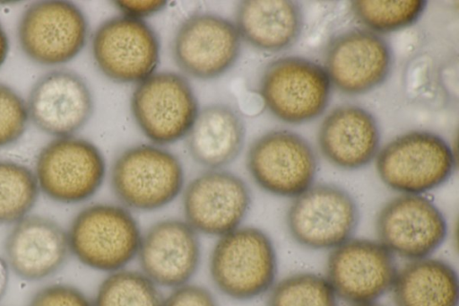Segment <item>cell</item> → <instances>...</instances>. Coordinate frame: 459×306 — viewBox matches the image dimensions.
Listing matches in <instances>:
<instances>
[{
    "mask_svg": "<svg viewBox=\"0 0 459 306\" xmlns=\"http://www.w3.org/2000/svg\"><path fill=\"white\" fill-rule=\"evenodd\" d=\"M352 306H382L377 304V302H369V303H362V304H354Z\"/></svg>",
    "mask_w": 459,
    "mask_h": 306,
    "instance_id": "836d02e7",
    "label": "cell"
},
{
    "mask_svg": "<svg viewBox=\"0 0 459 306\" xmlns=\"http://www.w3.org/2000/svg\"><path fill=\"white\" fill-rule=\"evenodd\" d=\"M4 249L10 271L25 281L53 275L70 255L66 230L48 217L30 214L13 224Z\"/></svg>",
    "mask_w": 459,
    "mask_h": 306,
    "instance_id": "d6986e66",
    "label": "cell"
},
{
    "mask_svg": "<svg viewBox=\"0 0 459 306\" xmlns=\"http://www.w3.org/2000/svg\"><path fill=\"white\" fill-rule=\"evenodd\" d=\"M28 306H93V302L74 285L52 284L37 291Z\"/></svg>",
    "mask_w": 459,
    "mask_h": 306,
    "instance_id": "f1b7e54d",
    "label": "cell"
},
{
    "mask_svg": "<svg viewBox=\"0 0 459 306\" xmlns=\"http://www.w3.org/2000/svg\"><path fill=\"white\" fill-rule=\"evenodd\" d=\"M29 118L41 131L70 136L90 119L93 99L86 82L76 73L58 69L40 77L26 103Z\"/></svg>",
    "mask_w": 459,
    "mask_h": 306,
    "instance_id": "ac0fdd59",
    "label": "cell"
},
{
    "mask_svg": "<svg viewBox=\"0 0 459 306\" xmlns=\"http://www.w3.org/2000/svg\"><path fill=\"white\" fill-rule=\"evenodd\" d=\"M117 7L122 15L143 20V18L160 12L165 6L166 1H116Z\"/></svg>",
    "mask_w": 459,
    "mask_h": 306,
    "instance_id": "4dcf8cb0",
    "label": "cell"
},
{
    "mask_svg": "<svg viewBox=\"0 0 459 306\" xmlns=\"http://www.w3.org/2000/svg\"><path fill=\"white\" fill-rule=\"evenodd\" d=\"M162 306H220L216 297L206 287L187 283L171 289L163 298Z\"/></svg>",
    "mask_w": 459,
    "mask_h": 306,
    "instance_id": "f546056e",
    "label": "cell"
},
{
    "mask_svg": "<svg viewBox=\"0 0 459 306\" xmlns=\"http://www.w3.org/2000/svg\"><path fill=\"white\" fill-rule=\"evenodd\" d=\"M266 306H339L325 276L299 272L276 281L267 293Z\"/></svg>",
    "mask_w": 459,
    "mask_h": 306,
    "instance_id": "484cf974",
    "label": "cell"
},
{
    "mask_svg": "<svg viewBox=\"0 0 459 306\" xmlns=\"http://www.w3.org/2000/svg\"><path fill=\"white\" fill-rule=\"evenodd\" d=\"M375 227L377 240L408 261L432 256L448 233L443 212L423 195L402 194L389 200L377 213Z\"/></svg>",
    "mask_w": 459,
    "mask_h": 306,
    "instance_id": "4fadbf2b",
    "label": "cell"
},
{
    "mask_svg": "<svg viewBox=\"0 0 459 306\" xmlns=\"http://www.w3.org/2000/svg\"><path fill=\"white\" fill-rule=\"evenodd\" d=\"M318 146L333 166L354 170L368 165L380 150V131L374 116L356 105L333 109L318 131Z\"/></svg>",
    "mask_w": 459,
    "mask_h": 306,
    "instance_id": "ffe728a7",
    "label": "cell"
},
{
    "mask_svg": "<svg viewBox=\"0 0 459 306\" xmlns=\"http://www.w3.org/2000/svg\"><path fill=\"white\" fill-rule=\"evenodd\" d=\"M88 23L82 10L69 1H40L30 4L18 24L23 53L43 66L73 60L87 40Z\"/></svg>",
    "mask_w": 459,
    "mask_h": 306,
    "instance_id": "8fae6325",
    "label": "cell"
},
{
    "mask_svg": "<svg viewBox=\"0 0 459 306\" xmlns=\"http://www.w3.org/2000/svg\"><path fill=\"white\" fill-rule=\"evenodd\" d=\"M235 25L241 39L254 48L278 52L299 39L303 15L299 4L294 1L247 0L238 4Z\"/></svg>",
    "mask_w": 459,
    "mask_h": 306,
    "instance_id": "7402d4cb",
    "label": "cell"
},
{
    "mask_svg": "<svg viewBox=\"0 0 459 306\" xmlns=\"http://www.w3.org/2000/svg\"><path fill=\"white\" fill-rule=\"evenodd\" d=\"M143 229L135 214L118 204L80 210L66 230L70 254L82 266L107 274L136 260Z\"/></svg>",
    "mask_w": 459,
    "mask_h": 306,
    "instance_id": "7a4b0ae2",
    "label": "cell"
},
{
    "mask_svg": "<svg viewBox=\"0 0 459 306\" xmlns=\"http://www.w3.org/2000/svg\"><path fill=\"white\" fill-rule=\"evenodd\" d=\"M91 50L100 72L119 83H139L154 73L160 41L143 20L125 15L106 20L95 31Z\"/></svg>",
    "mask_w": 459,
    "mask_h": 306,
    "instance_id": "5bb4252c",
    "label": "cell"
},
{
    "mask_svg": "<svg viewBox=\"0 0 459 306\" xmlns=\"http://www.w3.org/2000/svg\"><path fill=\"white\" fill-rule=\"evenodd\" d=\"M9 52L8 36L0 23V67L4 63Z\"/></svg>",
    "mask_w": 459,
    "mask_h": 306,
    "instance_id": "d6a6232c",
    "label": "cell"
},
{
    "mask_svg": "<svg viewBox=\"0 0 459 306\" xmlns=\"http://www.w3.org/2000/svg\"><path fill=\"white\" fill-rule=\"evenodd\" d=\"M110 184L119 204L133 213L155 212L182 194L184 167L163 146L137 144L124 150L115 159Z\"/></svg>",
    "mask_w": 459,
    "mask_h": 306,
    "instance_id": "3957f363",
    "label": "cell"
},
{
    "mask_svg": "<svg viewBox=\"0 0 459 306\" xmlns=\"http://www.w3.org/2000/svg\"><path fill=\"white\" fill-rule=\"evenodd\" d=\"M134 118L152 144L165 146L186 137L199 112L188 81L174 72L153 73L134 89Z\"/></svg>",
    "mask_w": 459,
    "mask_h": 306,
    "instance_id": "ba28073f",
    "label": "cell"
},
{
    "mask_svg": "<svg viewBox=\"0 0 459 306\" xmlns=\"http://www.w3.org/2000/svg\"><path fill=\"white\" fill-rule=\"evenodd\" d=\"M251 205L247 184L225 169L206 170L182 191V218L201 237L214 240L245 224Z\"/></svg>",
    "mask_w": 459,
    "mask_h": 306,
    "instance_id": "30bf717a",
    "label": "cell"
},
{
    "mask_svg": "<svg viewBox=\"0 0 459 306\" xmlns=\"http://www.w3.org/2000/svg\"><path fill=\"white\" fill-rule=\"evenodd\" d=\"M351 4L356 19L376 33H387L411 26L427 6V2L421 0H359Z\"/></svg>",
    "mask_w": 459,
    "mask_h": 306,
    "instance_id": "4316f807",
    "label": "cell"
},
{
    "mask_svg": "<svg viewBox=\"0 0 459 306\" xmlns=\"http://www.w3.org/2000/svg\"><path fill=\"white\" fill-rule=\"evenodd\" d=\"M246 128L240 114L226 104L208 105L199 109L186 135L192 159L206 170L225 169L240 154Z\"/></svg>",
    "mask_w": 459,
    "mask_h": 306,
    "instance_id": "44dd1931",
    "label": "cell"
},
{
    "mask_svg": "<svg viewBox=\"0 0 459 306\" xmlns=\"http://www.w3.org/2000/svg\"><path fill=\"white\" fill-rule=\"evenodd\" d=\"M241 37L230 20L211 13L190 15L179 26L172 43L178 66L196 79L216 78L238 60Z\"/></svg>",
    "mask_w": 459,
    "mask_h": 306,
    "instance_id": "2e32d148",
    "label": "cell"
},
{
    "mask_svg": "<svg viewBox=\"0 0 459 306\" xmlns=\"http://www.w3.org/2000/svg\"><path fill=\"white\" fill-rule=\"evenodd\" d=\"M332 83L325 67L301 57H283L264 69L259 94L267 109L280 120L302 124L326 109Z\"/></svg>",
    "mask_w": 459,
    "mask_h": 306,
    "instance_id": "52a82bcc",
    "label": "cell"
},
{
    "mask_svg": "<svg viewBox=\"0 0 459 306\" xmlns=\"http://www.w3.org/2000/svg\"><path fill=\"white\" fill-rule=\"evenodd\" d=\"M455 156L448 143L429 131L401 135L379 150L377 174L394 191L423 195L445 184L455 169Z\"/></svg>",
    "mask_w": 459,
    "mask_h": 306,
    "instance_id": "277c9868",
    "label": "cell"
},
{
    "mask_svg": "<svg viewBox=\"0 0 459 306\" xmlns=\"http://www.w3.org/2000/svg\"><path fill=\"white\" fill-rule=\"evenodd\" d=\"M39 192L32 170L17 162L0 160V225H13L29 215Z\"/></svg>",
    "mask_w": 459,
    "mask_h": 306,
    "instance_id": "d4e9b609",
    "label": "cell"
},
{
    "mask_svg": "<svg viewBox=\"0 0 459 306\" xmlns=\"http://www.w3.org/2000/svg\"><path fill=\"white\" fill-rule=\"evenodd\" d=\"M208 271L212 284L225 297L238 302L255 300L276 282L274 242L263 229L245 223L215 239Z\"/></svg>",
    "mask_w": 459,
    "mask_h": 306,
    "instance_id": "6da1fadb",
    "label": "cell"
},
{
    "mask_svg": "<svg viewBox=\"0 0 459 306\" xmlns=\"http://www.w3.org/2000/svg\"><path fill=\"white\" fill-rule=\"evenodd\" d=\"M397 270L395 257L377 240L352 237L330 250L325 276L338 299L354 305L391 291Z\"/></svg>",
    "mask_w": 459,
    "mask_h": 306,
    "instance_id": "7c38bea8",
    "label": "cell"
},
{
    "mask_svg": "<svg viewBox=\"0 0 459 306\" xmlns=\"http://www.w3.org/2000/svg\"><path fill=\"white\" fill-rule=\"evenodd\" d=\"M246 163L261 189L290 198L314 184L318 170L311 144L300 135L284 129L270 131L255 140L248 148Z\"/></svg>",
    "mask_w": 459,
    "mask_h": 306,
    "instance_id": "9c48e42d",
    "label": "cell"
},
{
    "mask_svg": "<svg viewBox=\"0 0 459 306\" xmlns=\"http://www.w3.org/2000/svg\"><path fill=\"white\" fill-rule=\"evenodd\" d=\"M9 276H10V268L5 258L0 255V301L4 296L8 284H9Z\"/></svg>",
    "mask_w": 459,
    "mask_h": 306,
    "instance_id": "1f68e13d",
    "label": "cell"
},
{
    "mask_svg": "<svg viewBox=\"0 0 459 306\" xmlns=\"http://www.w3.org/2000/svg\"><path fill=\"white\" fill-rule=\"evenodd\" d=\"M359 223L355 199L333 184L312 185L293 198L285 224L299 246L309 250H332L353 237Z\"/></svg>",
    "mask_w": 459,
    "mask_h": 306,
    "instance_id": "8992f818",
    "label": "cell"
},
{
    "mask_svg": "<svg viewBox=\"0 0 459 306\" xmlns=\"http://www.w3.org/2000/svg\"><path fill=\"white\" fill-rule=\"evenodd\" d=\"M201 236L183 218H164L143 231L139 270L160 288L190 283L202 262Z\"/></svg>",
    "mask_w": 459,
    "mask_h": 306,
    "instance_id": "9a60e30c",
    "label": "cell"
},
{
    "mask_svg": "<svg viewBox=\"0 0 459 306\" xmlns=\"http://www.w3.org/2000/svg\"><path fill=\"white\" fill-rule=\"evenodd\" d=\"M391 292L396 306H458V275L432 256L410 260L398 268Z\"/></svg>",
    "mask_w": 459,
    "mask_h": 306,
    "instance_id": "603a6c76",
    "label": "cell"
},
{
    "mask_svg": "<svg viewBox=\"0 0 459 306\" xmlns=\"http://www.w3.org/2000/svg\"><path fill=\"white\" fill-rule=\"evenodd\" d=\"M28 120L26 102L12 88L0 83V148L19 140Z\"/></svg>",
    "mask_w": 459,
    "mask_h": 306,
    "instance_id": "83f0119b",
    "label": "cell"
},
{
    "mask_svg": "<svg viewBox=\"0 0 459 306\" xmlns=\"http://www.w3.org/2000/svg\"><path fill=\"white\" fill-rule=\"evenodd\" d=\"M34 175L50 200L74 205L91 198L102 186L107 165L91 142L74 136L56 137L38 153Z\"/></svg>",
    "mask_w": 459,
    "mask_h": 306,
    "instance_id": "5b68a950",
    "label": "cell"
},
{
    "mask_svg": "<svg viewBox=\"0 0 459 306\" xmlns=\"http://www.w3.org/2000/svg\"><path fill=\"white\" fill-rule=\"evenodd\" d=\"M160 289L139 269L126 267L106 275L92 302L93 306H162Z\"/></svg>",
    "mask_w": 459,
    "mask_h": 306,
    "instance_id": "cb8c5ba5",
    "label": "cell"
},
{
    "mask_svg": "<svg viewBox=\"0 0 459 306\" xmlns=\"http://www.w3.org/2000/svg\"><path fill=\"white\" fill-rule=\"evenodd\" d=\"M393 66L392 48L369 30L351 29L331 39L325 67L332 83L346 94L368 92L383 83Z\"/></svg>",
    "mask_w": 459,
    "mask_h": 306,
    "instance_id": "e0dca14e",
    "label": "cell"
}]
</instances>
